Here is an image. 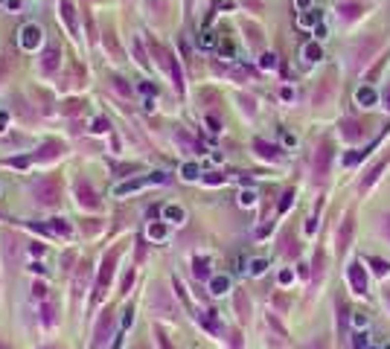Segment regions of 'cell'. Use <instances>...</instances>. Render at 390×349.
I'll return each mask as SVG.
<instances>
[{
  "label": "cell",
  "instance_id": "6da1fadb",
  "mask_svg": "<svg viewBox=\"0 0 390 349\" xmlns=\"http://www.w3.org/2000/svg\"><path fill=\"white\" fill-rule=\"evenodd\" d=\"M149 47H152V53L158 56V64H161L163 70H166V73L172 76V82H175V88H178V91H184V73H181V67H178V62H175V56H172V53H166V50H163L161 44H155V41H152Z\"/></svg>",
  "mask_w": 390,
  "mask_h": 349
},
{
  "label": "cell",
  "instance_id": "7a4b0ae2",
  "mask_svg": "<svg viewBox=\"0 0 390 349\" xmlns=\"http://www.w3.org/2000/svg\"><path fill=\"white\" fill-rule=\"evenodd\" d=\"M32 195H35V204L38 207H56L59 204V181L56 178H44L32 187Z\"/></svg>",
  "mask_w": 390,
  "mask_h": 349
},
{
  "label": "cell",
  "instance_id": "3957f363",
  "mask_svg": "<svg viewBox=\"0 0 390 349\" xmlns=\"http://www.w3.org/2000/svg\"><path fill=\"white\" fill-rule=\"evenodd\" d=\"M117 259H120V248H114L111 254L105 256V262H102V271H99V280H97V291H94V303L102 300V294H105V288L111 283V274H114V265H117Z\"/></svg>",
  "mask_w": 390,
  "mask_h": 349
},
{
  "label": "cell",
  "instance_id": "277c9868",
  "mask_svg": "<svg viewBox=\"0 0 390 349\" xmlns=\"http://www.w3.org/2000/svg\"><path fill=\"white\" fill-rule=\"evenodd\" d=\"M149 184H166V175L163 172H155V175H143V178H131L126 184H117L114 187V195H129V192H137Z\"/></svg>",
  "mask_w": 390,
  "mask_h": 349
},
{
  "label": "cell",
  "instance_id": "5b68a950",
  "mask_svg": "<svg viewBox=\"0 0 390 349\" xmlns=\"http://www.w3.org/2000/svg\"><path fill=\"white\" fill-rule=\"evenodd\" d=\"M379 47H382V38H379V35H367V41H361L356 47V53H353V67L367 64L376 53H379Z\"/></svg>",
  "mask_w": 390,
  "mask_h": 349
},
{
  "label": "cell",
  "instance_id": "8992f818",
  "mask_svg": "<svg viewBox=\"0 0 390 349\" xmlns=\"http://www.w3.org/2000/svg\"><path fill=\"white\" fill-rule=\"evenodd\" d=\"M73 192H76V204H79V207H85V210H99L97 192L91 190V184H88L85 178H79V181H76Z\"/></svg>",
  "mask_w": 390,
  "mask_h": 349
},
{
  "label": "cell",
  "instance_id": "52a82bcc",
  "mask_svg": "<svg viewBox=\"0 0 390 349\" xmlns=\"http://www.w3.org/2000/svg\"><path fill=\"white\" fill-rule=\"evenodd\" d=\"M41 41H44V30H41L38 24H27V27H21V47H24L27 53L38 50Z\"/></svg>",
  "mask_w": 390,
  "mask_h": 349
},
{
  "label": "cell",
  "instance_id": "ba28073f",
  "mask_svg": "<svg viewBox=\"0 0 390 349\" xmlns=\"http://www.w3.org/2000/svg\"><path fill=\"white\" fill-rule=\"evenodd\" d=\"M347 277H350L353 294H367V274H364V265H361V262H353V265L347 268Z\"/></svg>",
  "mask_w": 390,
  "mask_h": 349
},
{
  "label": "cell",
  "instance_id": "9c48e42d",
  "mask_svg": "<svg viewBox=\"0 0 390 349\" xmlns=\"http://www.w3.org/2000/svg\"><path fill=\"white\" fill-rule=\"evenodd\" d=\"M329 163H332V146L329 143H321V149L315 155V175L318 178H326L329 175Z\"/></svg>",
  "mask_w": 390,
  "mask_h": 349
},
{
  "label": "cell",
  "instance_id": "30bf717a",
  "mask_svg": "<svg viewBox=\"0 0 390 349\" xmlns=\"http://www.w3.org/2000/svg\"><path fill=\"white\" fill-rule=\"evenodd\" d=\"M38 230H44V233H50V236H62V239H70V236H73V227H70L65 219H53V222L41 224Z\"/></svg>",
  "mask_w": 390,
  "mask_h": 349
},
{
  "label": "cell",
  "instance_id": "8fae6325",
  "mask_svg": "<svg viewBox=\"0 0 390 349\" xmlns=\"http://www.w3.org/2000/svg\"><path fill=\"white\" fill-rule=\"evenodd\" d=\"M254 149H257V155H260L262 160H271V163H280V160H283L280 149L271 146V143H265V140H254Z\"/></svg>",
  "mask_w": 390,
  "mask_h": 349
},
{
  "label": "cell",
  "instance_id": "7c38bea8",
  "mask_svg": "<svg viewBox=\"0 0 390 349\" xmlns=\"http://www.w3.org/2000/svg\"><path fill=\"white\" fill-rule=\"evenodd\" d=\"M62 18H65L67 30L79 38V18H76V9H73V0H62Z\"/></svg>",
  "mask_w": 390,
  "mask_h": 349
},
{
  "label": "cell",
  "instance_id": "4fadbf2b",
  "mask_svg": "<svg viewBox=\"0 0 390 349\" xmlns=\"http://www.w3.org/2000/svg\"><path fill=\"white\" fill-rule=\"evenodd\" d=\"M59 59H62L59 47H47L44 62H41V73H44V76H53V73H56V67H59Z\"/></svg>",
  "mask_w": 390,
  "mask_h": 349
},
{
  "label": "cell",
  "instance_id": "5bb4252c",
  "mask_svg": "<svg viewBox=\"0 0 390 349\" xmlns=\"http://www.w3.org/2000/svg\"><path fill=\"white\" fill-rule=\"evenodd\" d=\"M111 323H114L111 312H102V320H99V326H97V338H94V349H99V344L108 341V335H111Z\"/></svg>",
  "mask_w": 390,
  "mask_h": 349
},
{
  "label": "cell",
  "instance_id": "9a60e30c",
  "mask_svg": "<svg viewBox=\"0 0 390 349\" xmlns=\"http://www.w3.org/2000/svg\"><path fill=\"white\" fill-rule=\"evenodd\" d=\"M152 309L163 315V317H175V306L166 300V291H155V300H152Z\"/></svg>",
  "mask_w": 390,
  "mask_h": 349
},
{
  "label": "cell",
  "instance_id": "2e32d148",
  "mask_svg": "<svg viewBox=\"0 0 390 349\" xmlns=\"http://www.w3.org/2000/svg\"><path fill=\"white\" fill-rule=\"evenodd\" d=\"M376 99H379V94H376V88H373V85H364V88H358V91H356V102H358V105H364V108H373V105H376Z\"/></svg>",
  "mask_w": 390,
  "mask_h": 349
},
{
  "label": "cell",
  "instance_id": "e0dca14e",
  "mask_svg": "<svg viewBox=\"0 0 390 349\" xmlns=\"http://www.w3.org/2000/svg\"><path fill=\"white\" fill-rule=\"evenodd\" d=\"M62 152H65V146L62 143H47L38 155H32L30 160H53V158H62Z\"/></svg>",
  "mask_w": 390,
  "mask_h": 349
},
{
  "label": "cell",
  "instance_id": "ac0fdd59",
  "mask_svg": "<svg viewBox=\"0 0 390 349\" xmlns=\"http://www.w3.org/2000/svg\"><path fill=\"white\" fill-rule=\"evenodd\" d=\"M341 137L353 143L358 137H364V131H361V126H358L356 120H344V123H341Z\"/></svg>",
  "mask_w": 390,
  "mask_h": 349
},
{
  "label": "cell",
  "instance_id": "d6986e66",
  "mask_svg": "<svg viewBox=\"0 0 390 349\" xmlns=\"http://www.w3.org/2000/svg\"><path fill=\"white\" fill-rule=\"evenodd\" d=\"M163 219H166L169 224H184L187 213H184V207H178V204H169V207H163Z\"/></svg>",
  "mask_w": 390,
  "mask_h": 349
},
{
  "label": "cell",
  "instance_id": "ffe728a7",
  "mask_svg": "<svg viewBox=\"0 0 390 349\" xmlns=\"http://www.w3.org/2000/svg\"><path fill=\"white\" fill-rule=\"evenodd\" d=\"M350 236H353V219H344V227L338 233V254H344L350 248Z\"/></svg>",
  "mask_w": 390,
  "mask_h": 349
},
{
  "label": "cell",
  "instance_id": "44dd1931",
  "mask_svg": "<svg viewBox=\"0 0 390 349\" xmlns=\"http://www.w3.org/2000/svg\"><path fill=\"white\" fill-rule=\"evenodd\" d=\"M385 169H388V160H382V163H376V166H373V169L367 172V178L361 181V190H370V187H373V184L379 181V175H382Z\"/></svg>",
  "mask_w": 390,
  "mask_h": 349
},
{
  "label": "cell",
  "instance_id": "7402d4cb",
  "mask_svg": "<svg viewBox=\"0 0 390 349\" xmlns=\"http://www.w3.org/2000/svg\"><path fill=\"white\" fill-rule=\"evenodd\" d=\"M332 79H335V76L329 73V76L324 79V85H321V91H315V105H324L326 99H329V94H332V88H335V82H332Z\"/></svg>",
  "mask_w": 390,
  "mask_h": 349
},
{
  "label": "cell",
  "instance_id": "603a6c76",
  "mask_svg": "<svg viewBox=\"0 0 390 349\" xmlns=\"http://www.w3.org/2000/svg\"><path fill=\"white\" fill-rule=\"evenodd\" d=\"M324 18H321V12L318 9H309V12H303L300 18H297V27H318Z\"/></svg>",
  "mask_w": 390,
  "mask_h": 349
},
{
  "label": "cell",
  "instance_id": "cb8c5ba5",
  "mask_svg": "<svg viewBox=\"0 0 390 349\" xmlns=\"http://www.w3.org/2000/svg\"><path fill=\"white\" fill-rule=\"evenodd\" d=\"M303 59H306V62H321V59H324L321 44H318V41H309V44L303 47Z\"/></svg>",
  "mask_w": 390,
  "mask_h": 349
},
{
  "label": "cell",
  "instance_id": "d4e9b609",
  "mask_svg": "<svg viewBox=\"0 0 390 349\" xmlns=\"http://www.w3.org/2000/svg\"><path fill=\"white\" fill-rule=\"evenodd\" d=\"M193 271H195L198 280H210V259H207V256H198L193 262Z\"/></svg>",
  "mask_w": 390,
  "mask_h": 349
},
{
  "label": "cell",
  "instance_id": "484cf974",
  "mask_svg": "<svg viewBox=\"0 0 390 349\" xmlns=\"http://www.w3.org/2000/svg\"><path fill=\"white\" fill-rule=\"evenodd\" d=\"M41 315H44V326H56V315H59V312H56V306H53V303H50V300H44V306H41Z\"/></svg>",
  "mask_w": 390,
  "mask_h": 349
},
{
  "label": "cell",
  "instance_id": "4316f807",
  "mask_svg": "<svg viewBox=\"0 0 390 349\" xmlns=\"http://www.w3.org/2000/svg\"><path fill=\"white\" fill-rule=\"evenodd\" d=\"M228 288H230V280L225 274H222V277H210V291H213V294H225Z\"/></svg>",
  "mask_w": 390,
  "mask_h": 349
},
{
  "label": "cell",
  "instance_id": "83f0119b",
  "mask_svg": "<svg viewBox=\"0 0 390 349\" xmlns=\"http://www.w3.org/2000/svg\"><path fill=\"white\" fill-rule=\"evenodd\" d=\"M236 312H239V320H248V315H251V303L245 294H236Z\"/></svg>",
  "mask_w": 390,
  "mask_h": 349
},
{
  "label": "cell",
  "instance_id": "f1b7e54d",
  "mask_svg": "<svg viewBox=\"0 0 390 349\" xmlns=\"http://www.w3.org/2000/svg\"><path fill=\"white\" fill-rule=\"evenodd\" d=\"M367 347H370V335L358 329L356 335H353V349H367Z\"/></svg>",
  "mask_w": 390,
  "mask_h": 349
},
{
  "label": "cell",
  "instance_id": "f546056e",
  "mask_svg": "<svg viewBox=\"0 0 390 349\" xmlns=\"http://www.w3.org/2000/svg\"><path fill=\"white\" fill-rule=\"evenodd\" d=\"M198 175H201V169H198L195 163H184V169H181V178H184V181H195Z\"/></svg>",
  "mask_w": 390,
  "mask_h": 349
},
{
  "label": "cell",
  "instance_id": "4dcf8cb0",
  "mask_svg": "<svg viewBox=\"0 0 390 349\" xmlns=\"http://www.w3.org/2000/svg\"><path fill=\"white\" fill-rule=\"evenodd\" d=\"M91 131H94V134H108V131H111V123H108L105 117H97V120L91 123Z\"/></svg>",
  "mask_w": 390,
  "mask_h": 349
},
{
  "label": "cell",
  "instance_id": "1f68e13d",
  "mask_svg": "<svg viewBox=\"0 0 390 349\" xmlns=\"http://www.w3.org/2000/svg\"><path fill=\"white\" fill-rule=\"evenodd\" d=\"M239 204H242V207H254V204H257V192L254 190L239 192Z\"/></svg>",
  "mask_w": 390,
  "mask_h": 349
},
{
  "label": "cell",
  "instance_id": "d6a6232c",
  "mask_svg": "<svg viewBox=\"0 0 390 349\" xmlns=\"http://www.w3.org/2000/svg\"><path fill=\"white\" fill-rule=\"evenodd\" d=\"M370 265H373V271H376L379 277L390 274V262H385V259H370Z\"/></svg>",
  "mask_w": 390,
  "mask_h": 349
},
{
  "label": "cell",
  "instance_id": "836d02e7",
  "mask_svg": "<svg viewBox=\"0 0 390 349\" xmlns=\"http://www.w3.org/2000/svg\"><path fill=\"white\" fill-rule=\"evenodd\" d=\"M260 67L262 70H274V67H277V56H274V53H262Z\"/></svg>",
  "mask_w": 390,
  "mask_h": 349
},
{
  "label": "cell",
  "instance_id": "e575fe53",
  "mask_svg": "<svg viewBox=\"0 0 390 349\" xmlns=\"http://www.w3.org/2000/svg\"><path fill=\"white\" fill-rule=\"evenodd\" d=\"M198 47H204V50L216 47V38H213V32H201V38H198Z\"/></svg>",
  "mask_w": 390,
  "mask_h": 349
},
{
  "label": "cell",
  "instance_id": "d590c367",
  "mask_svg": "<svg viewBox=\"0 0 390 349\" xmlns=\"http://www.w3.org/2000/svg\"><path fill=\"white\" fill-rule=\"evenodd\" d=\"M265 268H268V262H265V259H254V262H251V274H254V277H262V274H265Z\"/></svg>",
  "mask_w": 390,
  "mask_h": 349
},
{
  "label": "cell",
  "instance_id": "8d00e7d4",
  "mask_svg": "<svg viewBox=\"0 0 390 349\" xmlns=\"http://www.w3.org/2000/svg\"><path fill=\"white\" fill-rule=\"evenodd\" d=\"M294 198H297V195H294V190H289L286 195H283V201H280V213H286V210L292 207V204H294Z\"/></svg>",
  "mask_w": 390,
  "mask_h": 349
},
{
  "label": "cell",
  "instance_id": "74e56055",
  "mask_svg": "<svg viewBox=\"0 0 390 349\" xmlns=\"http://www.w3.org/2000/svg\"><path fill=\"white\" fill-rule=\"evenodd\" d=\"M353 323H356V329H367V323H370V317H367V312H356V317H353Z\"/></svg>",
  "mask_w": 390,
  "mask_h": 349
},
{
  "label": "cell",
  "instance_id": "f35d334b",
  "mask_svg": "<svg viewBox=\"0 0 390 349\" xmlns=\"http://www.w3.org/2000/svg\"><path fill=\"white\" fill-rule=\"evenodd\" d=\"M149 236H152V239H163V236H166V224H155V227L149 230Z\"/></svg>",
  "mask_w": 390,
  "mask_h": 349
},
{
  "label": "cell",
  "instance_id": "ab89813d",
  "mask_svg": "<svg viewBox=\"0 0 390 349\" xmlns=\"http://www.w3.org/2000/svg\"><path fill=\"white\" fill-rule=\"evenodd\" d=\"M131 320H134V309L129 306V309L123 312V320H120V323H123V329H129V326H131Z\"/></svg>",
  "mask_w": 390,
  "mask_h": 349
},
{
  "label": "cell",
  "instance_id": "60d3db41",
  "mask_svg": "<svg viewBox=\"0 0 390 349\" xmlns=\"http://www.w3.org/2000/svg\"><path fill=\"white\" fill-rule=\"evenodd\" d=\"M219 53L228 56V59H233V44H230V41H222V44H219Z\"/></svg>",
  "mask_w": 390,
  "mask_h": 349
},
{
  "label": "cell",
  "instance_id": "b9f144b4",
  "mask_svg": "<svg viewBox=\"0 0 390 349\" xmlns=\"http://www.w3.org/2000/svg\"><path fill=\"white\" fill-rule=\"evenodd\" d=\"M111 82H114V88H117V91H120V94H126V96L131 94V91H129V85H123V79H117V76H114V79H111Z\"/></svg>",
  "mask_w": 390,
  "mask_h": 349
},
{
  "label": "cell",
  "instance_id": "7bdbcfd3",
  "mask_svg": "<svg viewBox=\"0 0 390 349\" xmlns=\"http://www.w3.org/2000/svg\"><path fill=\"white\" fill-rule=\"evenodd\" d=\"M341 12H344V18H356V15H358V6H341Z\"/></svg>",
  "mask_w": 390,
  "mask_h": 349
},
{
  "label": "cell",
  "instance_id": "ee69618b",
  "mask_svg": "<svg viewBox=\"0 0 390 349\" xmlns=\"http://www.w3.org/2000/svg\"><path fill=\"white\" fill-rule=\"evenodd\" d=\"M204 181H207L210 187H216V184H225V178H222V175H207Z\"/></svg>",
  "mask_w": 390,
  "mask_h": 349
},
{
  "label": "cell",
  "instance_id": "f6af8a7d",
  "mask_svg": "<svg viewBox=\"0 0 390 349\" xmlns=\"http://www.w3.org/2000/svg\"><path fill=\"white\" fill-rule=\"evenodd\" d=\"M292 280H294V274H292V271H283V274H280V286H289Z\"/></svg>",
  "mask_w": 390,
  "mask_h": 349
},
{
  "label": "cell",
  "instance_id": "bcb514c9",
  "mask_svg": "<svg viewBox=\"0 0 390 349\" xmlns=\"http://www.w3.org/2000/svg\"><path fill=\"white\" fill-rule=\"evenodd\" d=\"M207 126H210V131H222V123L216 117H207Z\"/></svg>",
  "mask_w": 390,
  "mask_h": 349
},
{
  "label": "cell",
  "instance_id": "7dc6e473",
  "mask_svg": "<svg viewBox=\"0 0 390 349\" xmlns=\"http://www.w3.org/2000/svg\"><path fill=\"white\" fill-rule=\"evenodd\" d=\"M283 143H286L289 149H294V146H297V137H294V134H283Z\"/></svg>",
  "mask_w": 390,
  "mask_h": 349
},
{
  "label": "cell",
  "instance_id": "c3c4849f",
  "mask_svg": "<svg viewBox=\"0 0 390 349\" xmlns=\"http://www.w3.org/2000/svg\"><path fill=\"white\" fill-rule=\"evenodd\" d=\"M297 9H300V12H309V9H312V0H297Z\"/></svg>",
  "mask_w": 390,
  "mask_h": 349
},
{
  "label": "cell",
  "instance_id": "681fc988",
  "mask_svg": "<svg viewBox=\"0 0 390 349\" xmlns=\"http://www.w3.org/2000/svg\"><path fill=\"white\" fill-rule=\"evenodd\" d=\"M315 35H318V38H326V24H324V21L315 27Z\"/></svg>",
  "mask_w": 390,
  "mask_h": 349
},
{
  "label": "cell",
  "instance_id": "f907efd6",
  "mask_svg": "<svg viewBox=\"0 0 390 349\" xmlns=\"http://www.w3.org/2000/svg\"><path fill=\"white\" fill-rule=\"evenodd\" d=\"M315 222H318V219H309V224H306V233H309V236H312V233H315V227H318Z\"/></svg>",
  "mask_w": 390,
  "mask_h": 349
},
{
  "label": "cell",
  "instance_id": "816d5d0a",
  "mask_svg": "<svg viewBox=\"0 0 390 349\" xmlns=\"http://www.w3.org/2000/svg\"><path fill=\"white\" fill-rule=\"evenodd\" d=\"M280 96H283V99L289 102V99H292V96H294V91H292V88H283V94H280Z\"/></svg>",
  "mask_w": 390,
  "mask_h": 349
},
{
  "label": "cell",
  "instance_id": "f5cc1de1",
  "mask_svg": "<svg viewBox=\"0 0 390 349\" xmlns=\"http://www.w3.org/2000/svg\"><path fill=\"white\" fill-rule=\"evenodd\" d=\"M6 120H9V114H6V111H0V131H6V128H3V126H6Z\"/></svg>",
  "mask_w": 390,
  "mask_h": 349
},
{
  "label": "cell",
  "instance_id": "db71d44e",
  "mask_svg": "<svg viewBox=\"0 0 390 349\" xmlns=\"http://www.w3.org/2000/svg\"><path fill=\"white\" fill-rule=\"evenodd\" d=\"M3 79H6V62L0 59V82H3Z\"/></svg>",
  "mask_w": 390,
  "mask_h": 349
},
{
  "label": "cell",
  "instance_id": "11a10c76",
  "mask_svg": "<svg viewBox=\"0 0 390 349\" xmlns=\"http://www.w3.org/2000/svg\"><path fill=\"white\" fill-rule=\"evenodd\" d=\"M385 108H388V111H390V88H388V91H385Z\"/></svg>",
  "mask_w": 390,
  "mask_h": 349
},
{
  "label": "cell",
  "instance_id": "9f6ffc18",
  "mask_svg": "<svg viewBox=\"0 0 390 349\" xmlns=\"http://www.w3.org/2000/svg\"><path fill=\"white\" fill-rule=\"evenodd\" d=\"M385 222H388V224H385V233H388V239H390V216L385 219Z\"/></svg>",
  "mask_w": 390,
  "mask_h": 349
},
{
  "label": "cell",
  "instance_id": "6f0895ef",
  "mask_svg": "<svg viewBox=\"0 0 390 349\" xmlns=\"http://www.w3.org/2000/svg\"><path fill=\"white\" fill-rule=\"evenodd\" d=\"M0 349H12V347H9V344H3V341H0Z\"/></svg>",
  "mask_w": 390,
  "mask_h": 349
},
{
  "label": "cell",
  "instance_id": "680465c9",
  "mask_svg": "<svg viewBox=\"0 0 390 349\" xmlns=\"http://www.w3.org/2000/svg\"><path fill=\"white\" fill-rule=\"evenodd\" d=\"M44 349H62V347H44Z\"/></svg>",
  "mask_w": 390,
  "mask_h": 349
}]
</instances>
